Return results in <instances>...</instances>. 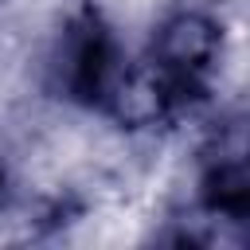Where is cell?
I'll return each instance as SVG.
<instances>
[{
	"instance_id": "2",
	"label": "cell",
	"mask_w": 250,
	"mask_h": 250,
	"mask_svg": "<svg viewBox=\"0 0 250 250\" xmlns=\"http://www.w3.org/2000/svg\"><path fill=\"white\" fill-rule=\"evenodd\" d=\"M121 70H125V59H121L113 35L102 27L98 16H82L62 39V86H66V94H74L90 105H109Z\"/></svg>"
},
{
	"instance_id": "3",
	"label": "cell",
	"mask_w": 250,
	"mask_h": 250,
	"mask_svg": "<svg viewBox=\"0 0 250 250\" xmlns=\"http://www.w3.org/2000/svg\"><path fill=\"white\" fill-rule=\"evenodd\" d=\"M203 215L230 238H250V148L215 160L203 176Z\"/></svg>"
},
{
	"instance_id": "1",
	"label": "cell",
	"mask_w": 250,
	"mask_h": 250,
	"mask_svg": "<svg viewBox=\"0 0 250 250\" xmlns=\"http://www.w3.org/2000/svg\"><path fill=\"white\" fill-rule=\"evenodd\" d=\"M223 51V31L203 12H176L160 23L152 35V47L145 62L121 70L117 90L105 109H113L121 121L145 125L172 117L176 109L203 98Z\"/></svg>"
}]
</instances>
